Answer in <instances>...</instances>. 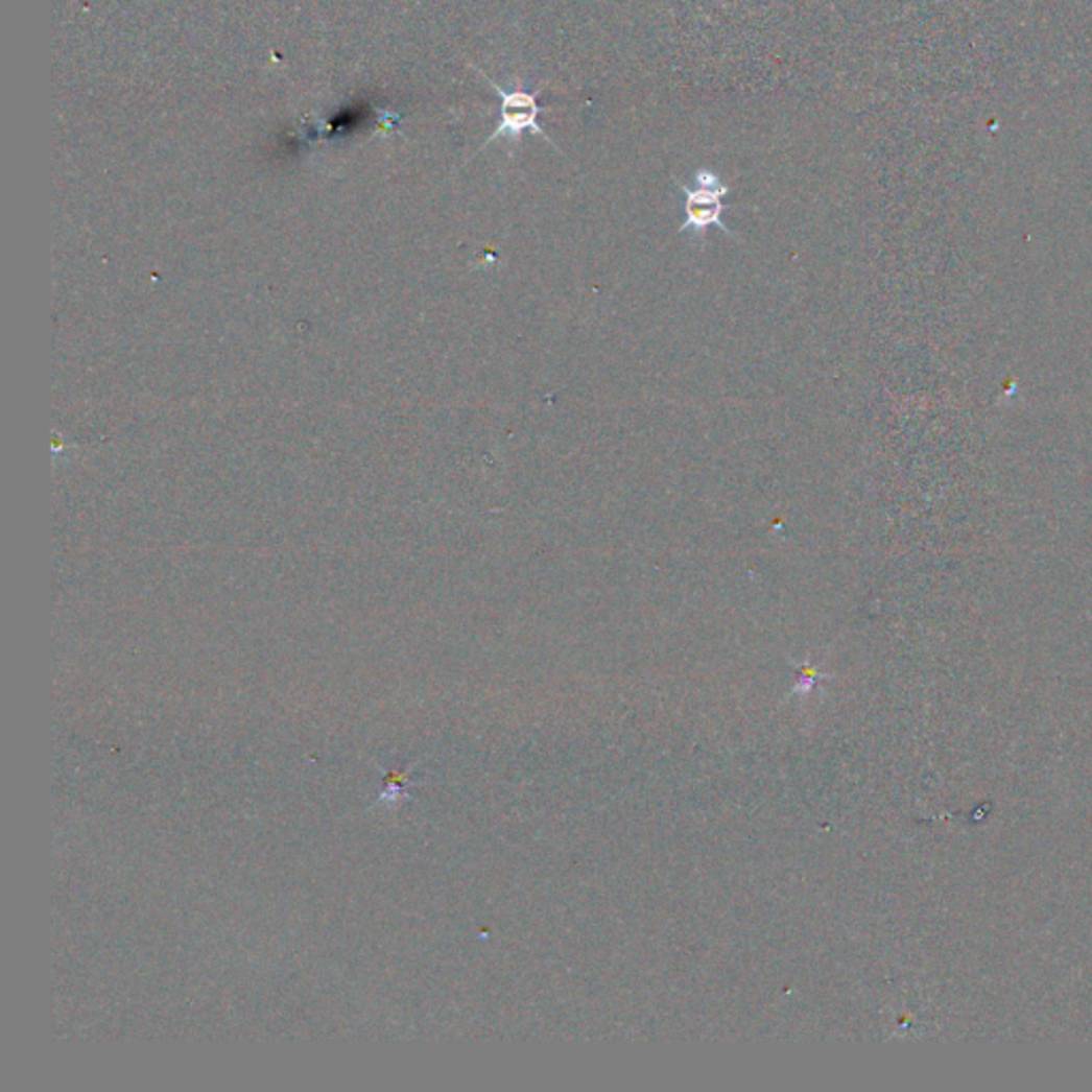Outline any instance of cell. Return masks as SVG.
I'll return each mask as SVG.
<instances>
[{
	"label": "cell",
	"instance_id": "1",
	"mask_svg": "<svg viewBox=\"0 0 1092 1092\" xmlns=\"http://www.w3.org/2000/svg\"><path fill=\"white\" fill-rule=\"evenodd\" d=\"M676 180V177H674ZM696 188L685 186L681 180H676L679 188L685 194V222L679 227V233L691 231L701 241L709 227H717L726 235L734 237V233L723 222V196L730 192V186L711 169H698L693 175Z\"/></svg>",
	"mask_w": 1092,
	"mask_h": 1092
},
{
	"label": "cell",
	"instance_id": "2",
	"mask_svg": "<svg viewBox=\"0 0 1092 1092\" xmlns=\"http://www.w3.org/2000/svg\"><path fill=\"white\" fill-rule=\"evenodd\" d=\"M478 73L500 96V124L484 141V145L498 141L502 137H508L511 141H519L523 133H531V135H538L540 139H544L546 143H551L553 147H557V143L540 126V114L544 112V108L538 105V96L544 90V86H538L533 90H525V88L506 90L500 84H495L491 77H486L480 69H478Z\"/></svg>",
	"mask_w": 1092,
	"mask_h": 1092
}]
</instances>
